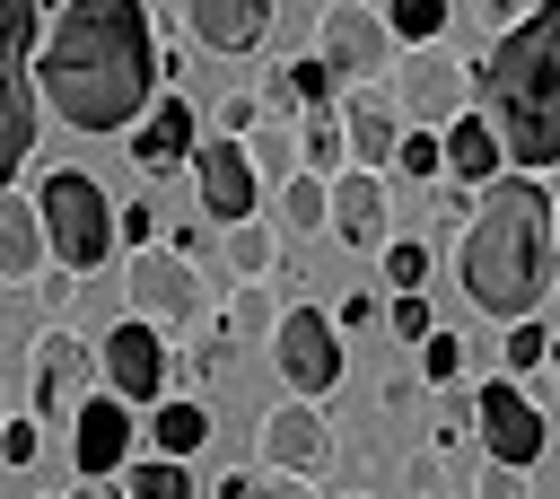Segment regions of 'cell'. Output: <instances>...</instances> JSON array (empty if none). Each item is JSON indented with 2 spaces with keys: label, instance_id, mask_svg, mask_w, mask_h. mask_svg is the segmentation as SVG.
I'll list each match as a JSON object with an SVG mask.
<instances>
[{
  "label": "cell",
  "instance_id": "6da1fadb",
  "mask_svg": "<svg viewBox=\"0 0 560 499\" xmlns=\"http://www.w3.org/2000/svg\"><path fill=\"white\" fill-rule=\"evenodd\" d=\"M52 9L35 35V96L70 123V131H140V114L158 105L166 53H158V18L140 0H35Z\"/></svg>",
  "mask_w": 560,
  "mask_h": 499
},
{
  "label": "cell",
  "instance_id": "7a4b0ae2",
  "mask_svg": "<svg viewBox=\"0 0 560 499\" xmlns=\"http://www.w3.org/2000/svg\"><path fill=\"white\" fill-rule=\"evenodd\" d=\"M551 193L534 175H499L472 193V228L455 236V280L490 324H525L551 298Z\"/></svg>",
  "mask_w": 560,
  "mask_h": 499
},
{
  "label": "cell",
  "instance_id": "3957f363",
  "mask_svg": "<svg viewBox=\"0 0 560 499\" xmlns=\"http://www.w3.org/2000/svg\"><path fill=\"white\" fill-rule=\"evenodd\" d=\"M472 114L499 131V158L516 175L560 166V0H542L490 44V61L472 70Z\"/></svg>",
  "mask_w": 560,
  "mask_h": 499
},
{
  "label": "cell",
  "instance_id": "277c9868",
  "mask_svg": "<svg viewBox=\"0 0 560 499\" xmlns=\"http://www.w3.org/2000/svg\"><path fill=\"white\" fill-rule=\"evenodd\" d=\"M35 219H44V254L61 263V280H88L114 254V201L88 166H52L35 184Z\"/></svg>",
  "mask_w": 560,
  "mask_h": 499
},
{
  "label": "cell",
  "instance_id": "5b68a950",
  "mask_svg": "<svg viewBox=\"0 0 560 499\" xmlns=\"http://www.w3.org/2000/svg\"><path fill=\"white\" fill-rule=\"evenodd\" d=\"M35 0H0V193H18L35 149Z\"/></svg>",
  "mask_w": 560,
  "mask_h": 499
},
{
  "label": "cell",
  "instance_id": "8992f818",
  "mask_svg": "<svg viewBox=\"0 0 560 499\" xmlns=\"http://www.w3.org/2000/svg\"><path fill=\"white\" fill-rule=\"evenodd\" d=\"M385 96H394L402 131H446L455 114H472V61L455 44H420V53H402V79H385Z\"/></svg>",
  "mask_w": 560,
  "mask_h": 499
},
{
  "label": "cell",
  "instance_id": "52a82bcc",
  "mask_svg": "<svg viewBox=\"0 0 560 499\" xmlns=\"http://www.w3.org/2000/svg\"><path fill=\"white\" fill-rule=\"evenodd\" d=\"M122 289H131V324H149L158 341H166V333H184V324H201V306H210L201 263H192V254H175L166 236L131 254V280H122Z\"/></svg>",
  "mask_w": 560,
  "mask_h": 499
},
{
  "label": "cell",
  "instance_id": "ba28073f",
  "mask_svg": "<svg viewBox=\"0 0 560 499\" xmlns=\"http://www.w3.org/2000/svg\"><path fill=\"white\" fill-rule=\"evenodd\" d=\"M315 61H324L332 79H350V88H385V70H394L402 53H394V35H385V9L332 0V9L315 18Z\"/></svg>",
  "mask_w": 560,
  "mask_h": 499
},
{
  "label": "cell",
  "instance_id": "9c48e42d",
  "mask_svg": "<svg viewBox=\"0 0 560 499\" xmlns=\"http://www.w3.org/2000/svg\"><path fill=\"white\" fill-rule=\"evenodd\" d=\"M271 368L298 403H324L341 385V333L324 306H280V333H271Z\"/></svg>",
  "mask_w": 560,
  "mask_h": 499
},
{
  "label": "cell",
  "instance_id": "30bf717a",
  "mask_svg": "<svg viewBox=\"0 0 560 499\" xmlns=\"http://www.w3.org/2000/svg\"><path fill=\"white\" fill-rule=\"evenodd\" d=\"M88 394H96V341H79L70 324H44L35 350H26V403H35V420H70Z\"/></svg>",
  "mask_w": 560,
  "mask_h": 499
},
{
  "label": "cell",
  "instance_id": "8fae6325",
  "mask_svg": "<svg viewBox=\"0 0 560 499\" xmlns=\"http://www.w3.org/2000/svg\"><path fill=\"white\" fill-rule=\"evenodd\" d=\"M472 429H481V455H490V464H516V473H534V455L551 446L542 403H534L525 385H508V376H490V385L472 394Z\"/></svg>",
  "mask_w": 560,
  "mask_h": 499
},
{
  "label": "cell",
  "instance_id": "7c38bea8",
  "mask_svg": "<svg viewBox=\"0 0 560 499\" xmlns=\"http://www.w3.org/2000/svg\"><path fill=\"white\" fill-rule=\"evenodd\" d=\"M166 368H175V359H166V341H158L149 324H131V315L96 341V385H105L114 403H131V411L166 394Z\"/></svg>",
  "mask_w": 560,
  "mask_h": 499
},
{
  "label": "cell",
  "instance_id": "4fadbf2b",
  "mask_svg": "<svg viewBox=\"0 0 560 499\" xmlns=\"http://www.w3.org/2000/svg\"><path fill=\"white\" fill-rule=\"evenodd\" d=\"M140 411L131 403H114V394H88L79 411H70V464H79V481H114L131 455H140Z\"/></svg>",
  "mask_w": 560,
  "mask_h": 499
},
{
  "label": "cell",
  "instance_id": "5bb4252c",
  "mask_svg": "<svg viewBox=\"0 0 560 499\" xmlns=\"http://www.w3.org/2000/svg\"><path fill=\"white\" fill-rule=\"evenodd\" d=\"M254 438H262V473L315 481V473L332 464V429H324V411H315V403H298V394H289V403H271Z\"/></svg>",
  "mask_w": 560,
  "mask_h": 499
},
{
  "label": "cell",
  "instance_id": "9a60e30c",
  "mask_svg": "<svg viewBox=\"0 0 560 499\" xmlns=\"http://www.w3.org/2000/svg\"><path fill=\"white\" fill-rule=\"evenodd\" d=\"M184 166H192V193H201V219H219V228H236V219H254V201H262V184H254V166H245V140H219V131H210V149H192Z\"/></svg>",
  "mask_w": 560,
  "mask_h": 499
},
{
  "label": "cell",
  "instance_id": "2e32d148",
  "mask_svg": "<svg viewBox=\"0 0 560 499\" xmlns=\"http://www.w3.org/2000/svg\"><path fill=\"white\" fill-rule=\"evenodd\" d=\"M324 228H332L350 254H385V245H394V236H385V228H394L385 184H376V175H359V166H341V175L324 184Z\"/></svg>",
  "mask_w": 560,
  "mask_h": 499
},
{
  "label": "cell",
  "instance_id": "e0dca14e",
  "mask_svg": "<svg viewBox=\"0 0 560 499\" xmlns=\"http://www.w3.org/2000/svg\"><path fill=\"white\" fill-rule=\"evenodd\" d=\"M332 123H341V149H350V166H359V175H376V166H394V140H402V114H394V96H385V88H350V96L332 105Z\"/></svg>",
  "mask_w": 560,
  "mask_h": 499
},
{
  "label": "cell",
  "instance_id": "ac0fdd59",
  "mask_svg": "<svg viewBox=\"0 0 560 499\" xmlns=\"http://www.w3.org/2000/svg\"><path fill=\"white\" fill-rule=\"evenodd\" d=\"M184 26H192V44H201V53L236 61V53H254V44H262L271 0H184Z\"/></svg>",
  "mask_w": 560,
  "mask_h": 499
},
{
  "label": "cell",
  "instance_id": "d6986e66",
  "mask_svg": "<svg viewBox=\"0 0 560 499\" xmlns=\"http://www.w3.org/2000/svg\"><path fill=\"white\" fill-rule=\"evenodd\" d=\"M184 158H192V105L184 96H158L140 114V131H131V166L140 175H175Z\"/></svg>",
  "mask_w": 560,
  "mask_h": 499
},
{
  "label": "cell",
  "instance_id": "ffe728a7",
  "mask_svg": "<svg viewBox=\"0 0 560 499\" xmlns=\"http://www.w3.org/2000/svg\"><path fill=\"white\" fill-rule=\"evenodd\" d=\"M44 219H35V193H0V289H35L44 271Z\"/></svg>",
  "mask_w": 560,
  "mask_h": 499
},
{
  "label": "cell",
  "instance_id": "44dd1931",
  "mask_svg": "<svg viewBox=\"0 0 560 499\" xmlns=\"http://www.w3.org/2000/svg\"><path fill=\"white\" fill-rule=\"evenodd\" d=\"M438 149H446V184H464V193H481V184H499V131L481 123V114H455L446 131H438Z\"/></svg>",
  "mask_w": 560,
  "mask_h": 499
},
{
  "label": "cell",
  "instance_id": "7402d4cb",
  "mask_svg": "<svg viewBox=\"0 0 560 499\" xmlns=\"http://www.w3.org/2000/svg\"><path fill=\"white\" fill-rule=\"evenodd\" d=\"M149 446H158L166 464H192V455L210 446V411L184 403V394H175V403H149Z\"/></svg>",
  "mask_w": 560,
  "mask_h": 499
},
{
  "label": "cell",
  "instance_id": "603a6c76",
  "mask_svg": "<svg viewBox=\"0 0 560 499\" xmlns=\"http://www.w3.org/2000/svg\"><path fill=\"white\" fill-rule=\"evenodd\" d=\"M245 166H254V184H271V193H280V184L298 175V131L262 114V123L245 131Z\"/></svg>",
  "mask_w": 560,
  "mask_h": 499
},
{
  "label": "cell",
  "instance_id": "cb8c5ba5",
  "mask_svg": "<svg viewBox=\"0 0 560 499\" xmlns=\"http://www.w3.org/2000/svg\"><path fill=\"white\" fill-rule=\"evenodd\" d=\"M446 18H455V0H385V35H394V53L446 44Z\"/></svg>",
  "mask_w": 560,
  "mask_h": 499
},
{
  "label": "cell",
  "instance_id": "d4e9b609",
  "mask_svg": "<svg viewBox=\"0 0 560 499\" xmlns=\"http://www.w3.org/2000/svg\"><path fill=\"white\" fill-rule=\"evenodd\" d=\"M219 254H228V271H236V280H271L280 236H271L262 219H236V228H219Z\"/></svg>",
  "mask_w": 560,
  "mask_h": 499
},
{
  "label": "cell",
  "instance_id": "484cf974",
  "mask_svg": "<svg viewBox=\"0 0 560 499\" xmlns=\"http://www.w3.org/2000/svg\"><path fill=\"white\" fill-rule=\"evenodd\" d=\"M341 166H350V149H341V123H332V105H324V114H306V131H298V175L332 184Z\"/></svg>",
  "mask_w": 560,
  "mask_h": 499
},
{
  "label": "cell",
  "instance_id": "4316f807",
  "mask_svg": "<svg viewBox=\"0 0 560 499\" xmlns=\"http://www.w3.org/2000/svg\"><path fill=\"white\" fill-rule=\"evenodd\" d=\"M219 333H228V341H245V350H254V341H262V350H271V333H280V306H271V289H262V280H245V289H236V306H228V324H219Z\"/></svg>",
  "mask_w": 560,
  "mask_h": 499
},
{
  "label": "cell",
  "instance_id": "83f0119b",
  "mask_svg": "<svg viewBox=\"0 0 560 499\" xmlns=\"http://www.w3.org/2000/svg\"><path fill=\"white\" fill-rule=\"evenodd\" d=\"M122 473H131V481H122V499H192V473H184V464H166V455H131Z\"/></svg>",
  "mask_w": 560,
  "mask_h": 499
},
{
  "label": "cell",
  "instance_id": "f1b7e54d",
  "mask_svg": "<svg viewBox=\"0 0 560 499\" xmlns=\"http://www.w3.org/2000/svg\"><path fill=\"white\" fill-rule=\"evenodd\" d=\"M394 175H411V184H446V149H438V131H402V140H394Z\"/></svg>",
  "mask_w": 560,
  "mask_h": 499
},
{
  "label": "cell",
  "instance_id": "f546056e",
  "mask_svg": "<svg viewBox=\"0 0 560 499\" xmlns=\"http://www.w3.org/2000/svg\"><path fill=\"white\" fill-rule=\"evenodd\" d=\"M280 228H289V236H315V228H324V184H315V175H289V184H280Z\"/></svg>",
  "mask_w": 560,
  "mask_h": 499
},
{
  "label": "cell",
  "instance_id": "4dcf8cb0",
  "mask_svg": "<svg viewBox=\"0 0 560 499\" xmlns=\"http://www.w3.org/2000/svg\"><path fill=\"white\" fill-rule=\"evenodd\" d=\"M542 350H551V333L525 315V324H508V350H499V368H508V385L516 376H542Z\"/></svg>",
  "mask_w": 560,
  "mask_h": 499
},
{
  "label": "cell",
  "instance_id": "1f68e13d",
  "mask_svg": "<svg viewBox=\"0 0 560 499\" xmlns=\"http://www.w3.org/2000/svg\"><path fill=\"white\" fill-rule=\"evenodd\" d=\"M219 499H315L306 481H289V473H228L219 481Z\"/></svg>",
  "mask_w": 560,
  "mask_h": 499
},
{
  "label": "cell",
  "instance_id": "d6a6232c",
  "mask_svg": "<svg viewBox=\"0 0 560 499\" xmlns=\"http://www.w3.org/2000/svg\"><path fill=\"white\" fill-rule=\"evenodd\" d=\"M429 228H438V236H464V228H472V193H464V184H429Z\"/></svg>",
  "mask_w": 560,
  "mask_h": 499
},
{
  "label": "cell",
  "instance_id": "836d02e7",
  "mask_svg": "<svg viewBox=\"0 0 560 499\" xmlns=\"http://www.w3.org/2000/svg\"><path fill=\"white\" fill-rule=\"evenodd\" d=\"M385 324H394L402 341H429V333H438V315H429L420 289H394V298H385Z\"/></svg>",
  "mask_w": 560,
  "mask_h": 499
},
{
  "label": "cell",
  "instance_id": "e575fe53",
  "mask_svg": "<svg viewBox=\"0 0 560 499\" xmlns=\"http://www.w3.org/2000/svg\"><path fill=\"white\" fill-rule=\"evenodd\" d=\"M464 359H472V350H464L455 333H429V341H420V376H429V385H455Z\"/></svg>",
  "mask_w": 560,
  "mask_h": 499
},
{
  "label": "cell",
  "instance_id": "d590c367",
  "mask_svg": "<svg viewBox=\"0 0 560 499\" xmlns=\"http://www.w3.org/2000/svg\"><path fill=\"white\" fill-rule=\"evenodd\" d=\"M385 280H394V289H429V245L394 236V245H385Z\"/></svg>",
  "mask_w": 560,
  "mask_h": 499
},
{
  "label": "cell",
  "instance_id": "8d00e7d4",
  "mask_svg": "<svg viewBox=\"0 0 560 499\" xmlns=\"http://www.w3.org/2000/svg\"><path fill=\"white\" fill-rule=\"evenodd\" d=\"M35 455H44V420H35V411L0 420V464H35Z\"/></svg>",
  "mask_w": 560,
  "mask_h": 499
},
{
  "label": "cell",
  "instance_id": "74e56055",
  "mask_svg": "<svg viewBox=\"0 0 560 499\" xmlns=\"http://www.w3.org/2000/svg\"><path fill=\"white\" fill-rule=\"evenodd\" d=\"M472 499H534V490H525V473H516V464H490V455H481V473H472Z\"/></svg>",
  "mask_w": 560,
  "mask_h": 499
},
{
  "label": "cell",
  "instance_id": "f35d334b",
  "mask_svg": "<svg viewBox=\"0 0 560 499\" xmlns=\"http://www.w3.org/2000/svg\"><path fill=\"white\" fill-rule=\"evenodd\" d=\"M114 245H131V254H140V245H158V210H149V201L114 210Z\"/></svg>",
  "mask_w": 560,
  "mask_h": 499
},
{
  "label": "cell",
  "instance_id": "ab89813d",
  "mask_svg": "<svg viewBox=\"0 0 560 499\" xmlns=\"http://www.w3.org/2000/svg\"><path fill=\"white\" fill-rule=\"evenodd\" d=\"M376 315H385V306H376V298H368V289H350V298H341V306H332V333H368V324H376Z\"/></svg>",
  "mask_w": 560,
  "mask_h": 499
},
{
  "label": "cell",
  "instance_id": "60d3db41",
  "mask_svg": "<svg viewBox=\"0 0 560 499\" xmlns=\"http://www.w3.org/2000/svg\"><path fill=\"white\" fill-rule=\"evenodd\" d=\"M254 123H262V105H254V96H228V105H219V140H245Z\"/></svg>",
  "mask_w": 560,
  "mask_h": 499
},
{
  "label": "cell",
  "instance_id": "b9f144b4",
  "mask_svg": "<svg viewBox=\"0 0 560 499\" xmlns=\"http://www.w3.org/2000/svg\"><path fill=\"white\" fill-rule=\"evenodd\" d=\"M481 18H490V26L508 35V26H516V0H481Z\"/></svg>",
  "mask_w": 560,
  "mask_h": 499
},
{
  "label": "cell",
  "instance_id": "7bdbcfd3",
  "mask_svg": "<svg viewBox=\"0 0 560 499\" xmlns=\"http://www.w3.org/2000/svg\"><path fill=\"white\" fill-rule=\"evenodd\" d=\"M70 499H122V490H105V481H79V490H70Z\"/></svg>",
  "mask_w": 560,
  "mask_h": 499
},
{
  "label": "cell",
  "instance_id": "ee69618b",
  "mask_svg": "<svg viewBox=\"0 0 560 499\" xmlns=\"http://www.w3.org/2000/svg\"><path fill=\"white\" fill-rule=\"evenodd\" d=\"M542 368H551V376H560V324H551V350H542Z\"/></svg>",
  "mask_w": 560,
  "mask_h": 499
},
{
  "label": "cell",
  "instance_id": "f6af8a7d",
  "mask_svg": "<svg viewBox=\"0 0 560 499\" xmlns=\"http://www.w3.org/2000/svg\"><path fill=\"white\" fill-rule=\"evenodd\" d=\"M551 254H560V210H551Z\"/></svg>",
  "mask_w": 560,
  "mask_h": 499
}]
</instances>
